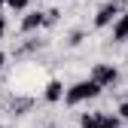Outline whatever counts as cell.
I'll return each mask as SVG.
<instances>
[{"mask_svg":"<svg viewBox=\"0 0 128 128\" xmlns=\"http://www.w3.org/2000/svg\"><path fill=\"white\" fill-rule=\"evenodd\" d=\"M122 40H128V9L116 18V24H113V43H122Z\"/></svg>","mask_w":128,"mask_h":128,"instance_id":"obj_4","label":"cell"},{"mask_svg":"<svg viewBox=\"0 0 128 128\" xmlns=\"http://www.w3.org/2000/svg\"><path fill=\"white\" fill-rule=\"evenodd\" d=\"M3 61H6V55H3V52H0V70H3Z\"/></svg>","mask_w":128,"mask_h":128,"instance_id":"obj_14","label":"cell"},{"mask_svg":"<svg viewBox=\"0 0 128 128\" xmlns=\"http://www.w3.org/2000/svg\"><path fill=\"white\" fill-rule=\"evenodd\" d=\"M3 34H6V22L0 18V37H3Z\"/></svg>","mask_w":128,"mask_h":128,"instance_id":"obj_13","label":"cell"},{"mask_svg":"<svg viewBox=\"0 0 128 128\" xmlns=\"http://www.w3.org/2000/svg\"><path fill=\"white\" fill-rule=\"evenodd\" d=\"M98 116L101 113H82V116H79V125H82V128H94V125H98Z\"/></svg>","mask_w":128,"mask_h":128,"instance_id":"obj_9","label":"cell"},{"mask_svg":"<svg viewBox=\"0 0 128 128\" xmlns=\"http://www.w3.org/2000/svg\"><path fill=\"white\" fill-rule=\"evenodd\" d=\"M28 3H30V0H3V6H9L12 12H22V9H28Z\"/></svg>","mask_w":128,"mask_h":128,"instance_id":"obj_10","label":"cell"},{"mask_svg":"<svg viewBox=\"0 0 128 128\" xmlns=\"http://www.w3.org/2000/svg\"><path fill=\"white\" fill-rule=\"evenodd\" d=\"M37 28H43V12H28L22 18V30L30 34V30H37Z\"/></svg>","mask_w":128,"mask_h":128,"instance_id":"obj_5","label":"cell"},{"mask_svg":"<svg viewBox=\"0 0 128 128\" xmlns=\"http://www.w3.org/2000/svg\"><path fill=\"white\" fill-rule=\"evenodd\" d=\"M119 119H128V101L119 104Z\"/></svg>","mask_w":128,"mask_h":128,"instance_id":"obj_12","label":"cell"},{"mask_svg":"<svg viewBox=\"0 0 128 128\" xmlns=\"http://www.w3.org/2000/svg\"><path fill=\"white\" fill-rule=\"evenodd\" d=\"M119 125H122V119H119V116H104V113H101L94 128H119Z\"/></svg>","mask_w":128,"mask_h":128,"instance_id":"obj_7","label":"cell"},{"mask_svg":"<svg viewBox=\"0 0 128 128\" xmlns=\"http://www.w3.org/2000/svg\"><path fill=\"white\" fill-rule=\"evenodd\" d=\"M82 37H86V34H82V30H73V34H70V40H67V43H70V46H79V43H82Z\"/></svg>","mask_w":128,"mask_h":128,"instance_id":"obj_11","label":"cell"},{"mask_svg":"<svg viewBox=\"0 0 128 128\" xmlns=\"http://www.w3.org/2000/svg\"><path fill=\"white\" fill-rule=\"evenodd\" d=\"M98 94H101V86L92 82V79H82V82H76V86H70L67 92H64V101H67L70 107H76V104H82L88 98H98Z\"/></svg>","mask_w":128,"mask_h":128,"instance_id":"obj_1","label":"cell"},{"mask_svg":"<svg viewBox=\"0 0 128 128\" xmlns=\"http://www.w3.org/2000/svg\"><path fill=\"white\" fill-rule=\"evenodd\" d=\"M0 12H3V3H0ZM0 18H3V15H0Z\"/></svg>","mask_w":128,"mask_h":128,"instance_id":"obj_15","label":"cell"},{"mask_svg":"<svg viewBox=\"0 0 128 128\" xmlns=\"http://www.w3.org/2000/svg\"><path fill=\"white\" fill-rule=\"evenodd\" d=\"M116 79H119V73H116L113 64H94V67H92V82H98L101 88L104 86H113Z\"/></svg>","mask_w":128,"mask_h":128,"instance_id":"obj_3","label":"cell"},{"mask_svg":"<svg viewBox=\"0 0 128 128\" xmlns=\"http://www.w3.org/2000/svg\"><path fill=\"white\" fill-rule=\"evenodd\" d=\"M122 9H128L125 0H110V3H104L98 12H94V28H107V24H113L119 15H122Z\"/></svg>","mask_w":128,"mask_h":128,"instance_id":"obj_2","label":"cell"},{"mask_svg":"<svg viewBox=\"0 0 128 128\" xmlns=\"http://www.w3.org/2000/svg\"><path fill=\"white\" fill-rule=\"evenodd\" d=\"M58 18H61V12H58V9H46V12H43V28H52Z\"/></svg>","mask_w":128,"mask_h":128,"instance_id":"obj_8","label":"cell"},{"mask_svg":"<svg viewBox=\"0 0 128 128\" xmlns=\"http://www.w3.org/2000/svg\"><path fill=\"white\" fill-rule=\"evenodd\" d=\"M0 128H3V125H0Z\"/></svg>","mask_w":128,"mask_h":128,"instance_id":"obj_16","label":"cell"},{"mask_svg":"<svg viewBox=\"0 0 128 128\" xmlns=\"http://www.w3.org/2000/svg\"><path fill=\"white\" fill-rule=\"evenodd\" d=\"M61 98H64V86L58 82V79H52V82L46 86V101L55 104V101H61Z\"/></svg>","mask_w":128,"mask_h":128,"instance_id":"obj_6","label":"cell"}]
</instances>
